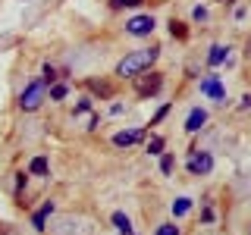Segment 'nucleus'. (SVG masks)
I'll return each mask as SVG.
<instances>
[{
    "label": "nucleus",
    "mask_w": 251,
    "mask_h": 235,
    "mask_svg": "<svg viewBox=\"0 0 251 235\" xmlns=\"http://www.w3.org/2000/svg\"><path fill=\"white\" fill-rule=\"evenodd\" d=\"M210 169H214V157L210 154L195 151L192 157H188V172H192V176H204V172H210Z\"/></svg>",
    "instance_id": "5"
},
{
    "label": "nucleus",
    "mask_w": 251,
    "mask_h": 235,
    "mask_svg": "<svg viewBox=\"0 0 251 235\" xmlns=\"http://www.w3.org/2000/svg\"><path fill=\"white\" fill-rule=\"evenodd\" d=\"M28 172H31V176H47V160H44V157H35L31 166H28Z\"/></svg>",
    "instance_id": "13"
},
{
    "label": "nucleus",
    "mask_w": 251,
    "mask_h": 235,
    "mask_svg": "<svg viewBox=\"0 0 251 235\" xmlns=\"http://www.w3.org/2000/svg\"><path fill=\"white\" fill-rule=\"evenodd\" d=\"M157 235H179V226L176 223H163L160 229H157Z\"/></svg>",
    "instance_id": "16"
},
{
    "label": "nucleus",
    "mask_w": 251,
    "mask_h": 235,
    "mask_svg": "<svg viewBox=\"0 0 251 235\" xmlns=\"http://www.w3.org/2000/svg\"><path fill=\"white\" fill-rule=\"evenodd\" d=\"M245 53H248V57H251V41H248V50H245Z\"/></svg>",
    "instance_id": "25"
},
{
    "label": "nucleus",
    "mask_w": 251,
    "mask_h": 235,
    "mask_svg": "<svg viewBox=\"0 0 251 235\" xmlns=\"http://www.w3.org/2000/svg\"><path fill=\"white\" fill-rule=\"evenodd\" d=\"M53 78H57V69H53V66H44V78H41V82H44V85H50Z\"/></svg>",
    "instance_id": "20"
},
{
    "label": "nucleus",
    "mask_w": 251,
    "mask_h": 235,
    "mask_svg": "<svg viewBox=\"0 0 251 235\" xmlns=\"http://www.w3.org/2000/svg\"><path fill=\"white\" fill-rule=\"evenodd\" d=\"M132 235H135V232H132Z\"/></svg>",
    "instance_id": "26"
},
{
    "label": "nucleus",
    "mask_w": 251,
    "mask_h": 235,
    "mask_svg": "<svg viewBox=\"0 0 251 235\" xmlns=\"http://www.w3.org/2000/svg\"><path fill=\"white\" fill-rule=\"evenodd\" d=\"M126 31L135 35V38L151 35V31H154V16H132V19L126 22Z\"/></svg>",
    "instance_id": "4"
},
{
    "label": "nucleus",
    "mask_w": 251,
    "mask_h": 235,
    "mask_svg": "<svg viewBox=\"0 0 251 235\" xmlns=\"http://www.w3.org/2000/svg\"><path fill=\"white\" fill-rule=\"evenodd\" d=\"M141 0H110V6H113V10H123V6H138Z\"/></svg>",
    "instance_id": "17"
},
{
    "label": "nucleus",
    "mask_w": 251,
    "mask_h": 235,
    "mask_svg": "<svg viewBox=\"0 0 251 235\" xmlns=\"http://www.w3.org/2000/svg\"><path fill=\"white\" fill-rule=\"evenodd\" d=\"M226 53H229V47L214 44V47H210V53H207V63H210V66H220V63L226 60Z\"/></svg>",
    "instance_id": "10"
},
{
    "label": "nucleus",
    "mask_w": 251,
    "mask_h": 235,
    "mask_svg": "<svg viewBox=\"0 0 251 235\" xmlns=\"http://www.w3.org/2000/svg\"><path fill=\"white\" fill-rule=\"evenodd\" d=\"M207 122V110H201V107H195L192 113H188V119H185V132H198L201 125Z\"/></svg>",
    "instance_id": "8"
},
{
    "label": "nucleus",
    "mask_w": 251,
    "mask_h": 235,
    "mask_svg": "<svg viewBox=\"0 0 251 235\" xmlns=\"http://www.w3.org/2000/svg\"><path fill=\"white\" fill-rule=\"evenodd\" d=\"M88 107H91V100H82V104L75 107V113H88Z\"/></svg>",
    "instance_id": "24"
},
{
    "label": "nucleus",
    "mask_w": 251,
    "mask_h": 235,
    "mask_svg": "<svg viewBox=\"0 0 251 235\" xmlns=\"http://www.w3.org/2000/svg\"><path fill=\"white\" fill-rule=\"evenodd\" d=\"M113 226L123 235H132V223H129V216H126V213H113Z\"/></svg>",
    "instance_id": "12"
},
{
    "label": "nucleus",
    "mask_w": 251,
    "mask_h": 235,
    "mask_svg": "<svg viewBox=\"0 0 251 235\" xmlns=\"http://www.w3.org/2000/svg\"><path fill=\"white\" fill-rule=\"evenodd\" d=\"M41 97H44V82H31L19 97V107L22 110H38L41 107Z\"/></svg>",
    "instance_id": "3"
},
{
    "label": "nucleus",
    "mask_w": 251,
    "mask_h": 235,
    "mask_svg": "<svg viewBox=\"0 0 251 235\" xmlns=\"http://www.w3.org/2000/svg\"><path fill=\"white\" fill-rule=\"evenodd\" d=\"M201 94H207V97H214V100H223L226 97V88L217 82V75H210V78H204V82H201Z\"/></svg>",
    "instance_id": "6"
},
{
    "label": "nucleus",
    "mask_w": 251,
    "mask_h": 235,
    "mask_svg": "<svg viewBox=\"0 0 251 235\" xmlns=\"http://www.w3.org/2000/svg\"><path fill=\"white\" fill-rule=\"evenodd\" d=\"M53 213V204L47 201L41 210H35V216H31V226H35V229H44V223H47V216Z\"/></svg>",
    "instance_id": "9"
},
{
    "label": "nucleus",
    "mask_w": 251,
    "mask_h": 235,
    "mask_svg": "<svg viewBox=\"0 0 251 235\" xmlns=\"http://www.w3.org/2000/svg\"><path fill=\"white\" fill-rule=\"evenodd\" d=\"M88 85H91V91H94V94H100V97H110V88H107L104 82H88Z\"/></svg>",
    "instance_id": "15"
},
{
    "label": "nucleus",
    "mask_w": 251,
    "mask_h": 235,
    "mask_svg": "<svg viewBox=\"0 0 251 235\" xmlns=\"http://www.w3.org/2000/svg\"><path fill=\"white\" fill-rule=\"evenodd\" d=\"M50 97L53 100H63V97H66V85H53V88H50Z\"/></svg>",
    "instance_id": "18"
},
{
    "label": "nucleus",
    "mask_w": 251,
    "mask_h": 235,
    "mask_svg": "<svg viewBox=\"0 0 251 235\" xmlns=\"http://www.w3.org/2000/svg\"><path fill=\"white\" fill-rule=\"evenodd\" d=\"M192 16L201 22V19H207V10H204V6H195V13H192Z\"/></svg>",
    "instance_id": "23"
},
{
    "label": "nucleus",
    "mask_w": 251,
    "mask_h": 235,
    "mask_svg": "<svg viewBox=\"0 0 251 235\" xmlns=\"http://www.w3.org/2000/svg\"><path fill=\"white\" fill-rule=\"evenodd\" d=\"M160 151H163V138L154 135L151 141H148V154H160Z\"/></svg>",
    "instance_id": "14"
},
{
    "label": "nucleus",
    "mask_w": 251,
    "mask_h": 235,
    "mask_svg": "<svg viewBox=\"0 0 251 235\" xmlns=\"http://www.w3.org/2000/svg\"><path fill=\"white\" fill-rule=\"evenodd\" d=\"M160 172H173V157H170V154L160 160Z\"/></svg>",
    "instance_id": "22"
},
{
    "label": "nucleus",
    "mask_w": 251,
    "mask_h": 235,
    "mask_svg": "<svg viewBox=\"0 0 251 235\" xmlns=\"http://www.w3.org/2000/svg\"><path fill=\"white\" fill-rule=\"evenodd\" d=\"M163 85V75L160 72H138L135 75V94H141V97H151V94L160 91Z\"/></svg>",
    "instance_id": "2"
},
{
    "label": "nucleus",
    "mask_w": 251,
    "mask_h": 235,
    "mask_svg": "<svg viewBox=\"0 0 251 235\" xmlns=\"http://www.w3.org/2000/svg\"><path fill=\"white\" fill-rule=\"evenodd\" d=\"M141 135H145V132H141V129L116 132V135H113V144H116V147H132V144H138V141H141Z\"/></svg>",
    "instance_id": "7"
},
{
    "label": "nucleus",
    "mask_w": 251,
    "mask_h": 235,
    "mask_svg": "<svg viewBox=\"0 0 251 235\" xmlns=\"http://www.w3.org/2000/svg\"><path fill=\"white\" fill-rule=\"evenodd\" d=\"M167 113H170V104H167V107H160V110H157V113H154V119H151V125H157V122H160V119H163V116H167Z\"/></svg>",
    "instance_id": "21"
},
{
    "label": "nucleus",
    "mask_w": 251,
    "mask_h": 235,
    "mask_svg": "<svg viewBox=\"0 0 251 235\" xmlns=\"http://www.w3.org/2000/svg\"><path fill=\"white\" fill-rule=\"evenodd\" d=\"M160 57V47H151V50H138V53H129L120 66H116V75H132L135 78L138 72H145V69L154 66V60Z\"/></svg>",
    "instance_id": "1"
},
{
    "label": "nucleus",
    "mask_w": 251,
    "mask_h": 235,
    "mask_svg": "<svg viewBox=\"0 0 251 235\" xmlns=\"http://www.w3.org/2000/svg\"><path fill=\"white\" fill-rule=\"evenodd\" d=\"M192 210V198H176L173 201V216H185Z\"/></svg>",
    "instance_id": "11"
},
{
    "label": "nucleus",
    "mask_w": 251,
    "mask_h": 235,
    "mask_svg": "<svg viewBox=\"0 0 251 235\" xmlns=\"http://www.w3.org/2000/svg\"><path fill=\"white\" fill-rule=\"evenodd\" d=\"M170 31H173V38H185V28H182V22H170Z\"/></svg>",
    "instance_id": "19"
}]
</instances>
